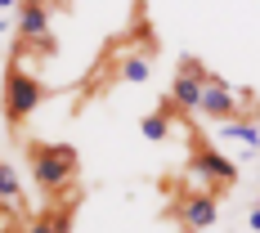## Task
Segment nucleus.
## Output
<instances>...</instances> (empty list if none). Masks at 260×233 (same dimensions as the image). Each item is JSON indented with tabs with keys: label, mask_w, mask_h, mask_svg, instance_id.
<instances>
[{
	"label": "nucleus",
	"mask_w": 260,
	"mask_h": 233,
	"mask_svg": "<svg viewBox=\"0 0 260 233\" xmlns=\"http://www.w3.org/2000/svg\"><path fill=\"white\" fill-rule=\"evenodd\" d=\"M139 130H144V139H166V130H171V108H161V112H148L144 121H139Z\"/></svg>",
	"instance_id": "obj_11"
},
{
	"label": "nucleus",
	"mask_w": 260,
	"mask_h": 233,
	"mask_svg": "<svg viewBox=\"0 0 260 233\" xmlns=\"http://www.w3.org/2000/svg\"><path fill=\"white\" fill-rule=\"evenodd\" d=\"M18 31L27 41H50V5L45 0H18Z\"/></svg>",
	"instance_id": "obj_5"
},
{
	"label": "nucleus",
	"mask_w": 260,
	"mask_h": 233,
	"mask_svg": "<svg viewBox=\"0 0 260 233\" xmlns=\"http://www.w3.org/2000/svg\"><path fill=\"white\" fill-rule=\"evenodd\" d=\"M247 220H251V229H260V202L251 207V215H247Z\"/></svg>",
	"instance_id": "obj_14"
},
{
	"label": "nucleus",
	"mask_w": 260,
	"mask_h": 233,
	"mask_svg": "<svg viewBox=\"0 0 260 233\" xmlns=\"http://www.w3.org/2000/svg\"><path fill=\"white\" fill-rule=\"evenodd\" d=\"M215 193H198V197H188L184 202V211H180V220H184V233H202V229H211L215 224Z\"/></svg>",
	"instance_id": "obj_7"
},
{
	"label": "nucleus",
	"mask_w": 260,
	"mask_h": 233,
	"mask_svg": "<svg viewBox=\"0 0 260 233\" xmlns=\"http://www.w3.org/2000/svg\"><path fill=\"white\" fill-rule=\"evenodd\" d=\"M202 85H207V81H202V77H193L188 68H175V81H171V108H180L184 117H188V112H198Z\"/></svg>",
	"instance_id": "obj_6"
},
{
	"label": "nucleus",
	"mask_w": 260,
	"mask_h": 233,
	"mask_svg": "<svg viewBox=\"0 0 260 233\" xmlns=\"http://www.w3.org/2000/svg\"><path fill=\"white\" fill-rule=\"evenodd\" d=\"M27 161H31V180L41 184V193L54 197L77 180V153L68 144H27Z\"/></svg>",
	"instance_id": "obj_1"
},
{
	"label": "nucleus",
	"mask_w": 260,
	"mask_h": 233,
	"mask_svg": "<svg viewBox=\"0 0 260 233\" xmlns=\"http://www.w3.org/2000/svg\"><path fill=\"white\" fill-rule=\"evenodd\" d=\"M198 112H202L207 121H229V117H238V94H234V85H224L220 77H211L207 85H202Z\"/></svg>",
	"instance_id": "obj_4"
},
{
	"label": "nucleus",
	"mask_w": 260,
	"mask_h": 233,
	"mask_svg": "<svg viewBox=\"0 0 260 233\" xmlns=\"http://www.w3.org/2000/svg\"><path fill=\"white\" fill-rule=\"evenodd\" d=\"M0 5H5V9H9V5H18V0H0Z\"/></svg>",
	"instance_id": "obj_15"
},
{
	"label": "nucleus",
	"mask_w": 260,
	"mask_h": 233,
	"mask_svg": "<svg viewBox=\"0 0 260 233\" xmlns=\"http://www.w3.org/2000/svg\"><path fill=\"white\" fill-rule=\"evenodd\" d=\"M41 104H45V85L31 77L23 63H9V68H5V90H0L5 121H9V126H23Z\"/></svg>",
	"instance_id": "obj_2"
},
{
	"label": "nucleus",
	"mask_w": 260,
	"mask_h": 233,
	"mask_svg": "<svg viewBox=\"0 0 260 233\" xmlns=\"http://www.w3.org/2000/svg\"><path fill=\"white\" fill-rule=\"evenodd\" d=\"M27 233H54V229H50V220L41 215V220H31V224H27Z\"/></svg>",
	"instance_id": "obj_13"
},
{
	"label": "nucleus",
	"mask_w": 260,
	"mask_h": 233,
	"mask_svg": "<svg viewBox=\"0 0 260 233\" xmlns=\"http://www.w3.org/2000/svg\"><path fill=\"white\" fill-rule=\"evenodd\" d=\"M220 135H224V139H242L247 148H260V130L251 126V121H234V117H229V121H220Z\"/></svg>",
	"instance_id": "obj_10"
},
{
	"label": "nucleus",
	"mask_w": 260,
	"mask_h": 233,
	"mask_svg": "<svg viewBox=\"0 0 260 233\" xmlns=\"http://www.w3.org/2000/svg\"><path fill=\"white\" fill-rule=\"evenodd\" d=\"M0 197L14 202V207H23V180H18V171L9 161H0Z\"/></svg>",
	"instance_id": "obj_9"
},
{
	"label": "nucleus",
	"mask_w": 260,
	"mask_h": 233,
	"mask_svg": "<svg viewBox=\"0 0 260 233\" xmlns=\"http://www.w3.org/2000/svg\"><path fill=\"white\" fill-rule=\"evenodd\" d=\"M148 77H153V58H148V54H126V58L117 63V81H121V85H144Z\"/></svg>",
	"instance_id": "obj_8"
},
{
	"label": "nucleus",
	"mask_w": 260,
	"mask_h": 233,
	"mask_svg": "<svg viewBox=\"0 0 260 233\" xmlns=\"http://www.w3.org/2000/svg\"><path fill=\"white\" fill-rule=\"evenodd\" d=\"M72 207H77V202H58L54 211H45V220H50L54 233H72Z\"/></svg>",
	"instance_id": "obj_12"
},
{
	"label": "nucleus",
	"mask_w": 260,
	"mask_h": 233,
	"mask_svg": "<svg viewBox=\"0 0 260 233\" xmlns=\"http://www.w3.org/2000/svg\"><path fill=\"white\" fill-rule=\"evenodd\" d=\"M0 233H14V229H0Z\"/></svg>",
	"instance_id": "obj_16"
},
{
	"label": "nucleus",
	"mask_w": 260,
	"mask_h": 233,
	"mask_svg": "<svg viewBox=\"0 0 260 233\" xmlns=\"http://www.w3.org/2000/svg\"><path fill=\"white\" fill-rule=\"evenodd\" d=\"M188 171L207 175L215 193H224V188H234V184H238V166H234V161H229L224 153H220V148H211L207 139H193V153H188Z\"/></svg>",
	"instance_id": "obj_3"
}]
</instances>
